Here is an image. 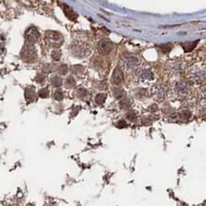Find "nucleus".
Returning a JSON list of instances; mask_svg holds the SVG:
<instances>
[{"mask_svg":"<svg viewBox=\"0 0 206 206\" xmlns=\"http://www.w3.org/2000/svg\"><path fill=\"white\" fill-rule=\"evenodd\" d=\"M113 95L116 99L120 100V99L124 98L126 95V92L125 91V89H123L122 87H115L113 89Z\"/></svg>","mask_w":206,"mask_h":206,"instance_id":"13","label":"nucleus"},{"mask_svg":"<svg viewBox=\"0 0 206 206\" xmlns=\"http://www.w3.org/2000/svg\"><path fill=\"white\" fill-rule=\"evenodd\" d=\"M76 94H77V96H78L79 98L83 99V98H85V97H86V96L88 95V91H87L85 87H80V88L77 89Z\"/></svg>","mask_w":206,"mask_h":206,"instance_id":"17","label":"nucleus"},{"mask_svg":"<svg viewBox=\"0 0 206 206\" xmlns=\"http://www.w3.org/2000/svg\"><path fill=\"white\" fill-rule=\"evenodd\" d=\"M191 116H192V113H191V111H189V110H182L180 113H179V119H180V121H182V122H186V121H188L190 118H191Z\"/></svg>","mask_w":206,"mask_h":206,"instance_id":"14","label":"nucleus"},{"mask_svg":"<svg viewBox=\"0 0 206 206\" xmlns=\"http://www.w3.org/2000/svg\"><path fill=\"white\" fill-rule=\"evenodd\" d=\"M131 106V103L128 99H124L120 102V107L123 109H127Z\"/></svg>","mask_w":206,"mask_h":206,"instance_id":"22","label":"nucleus"},{"mask_svg":"<svg viewBox=\"0 0 206 206\" xmlns=\"http://www.w3.org/2000/svg\"><path fill=\"white\" fill-rule=\"evenodd\" d=\"M175 88H176L177 93L179 94V95H184V94L187 92V89H188L186 83H185V82H182V81L178 82V83L176 84Z\"/></svg>","mask_w":206,"mask_h":206,"instance_id":"10","label":"nucleus"},{"mask_svg":"<svg viewBox=\"0 0 206 206\" xmlns=\"http://www.w3.org/2000/svg\"><path fill=\"white\" fill-rule=\"evenodd\" d=\"M67 70H68V68H67L66 65H61V66H59L57 67V71H58L60 74H62V75L66 74Z\"/></svg>","mask_w":206,"mask_h":206,"instance_id":"28","label":"nucleus"},{"mask_svg":"<svg viewBox=\"0 0 206 206\" xmlns=\"http://www.w3.org/2000/svg\"><path fill=\"white\" fill-rule=\"evenodd\" d=\"M111 81H112V84L116 86H119L124 82V73L119 67H116L115 70H114Z\"/></svg>","mask_w":206,"mask_h":206,"instance_id":"7","label":"nucleus"},{"mask_svg":"<svg viewBox=\"0 0 206 206\" xmlns=\"http://www.w3.org/2000/svg\"><path fill=\"white\" fill-rule=\"evenodd\" d=\"M113 50V44L111 41L105 39V40H101L98 44V51L100 52V54L105 55L108 54L111 51Z\"/></svg>","mask_w":206,"mask_h":206,"instance_id":"4","label":"nucleus"},{"mask_svg":"<svg viewBox=\"0 0 206 206\" xmlns=\"http://www.w3.org/2000/svg\"><path fill=\"white\" fill-rule=\"evenodd\" d=\"M138 65H139V59L135 56H128L124 61V66L126 68H128V70L135 68Z\"/></svg>","mask_w":206,"mask_h":206,"instance_id":"8","label":"nucleus"},{"mask_svg":"<svg viewBox=\"0 0 206 206\" xmlns=\"http://www.w3.org/2000/svg\"><path fill=\"white\" fill-rule=\"evenodd\" d=\"M63 10H64V12H65V14H66V16L70 19V20H71V21H74V20H76L77 19V17H78V15H77V13L71 9V8H70L67 5H63Z\"/></svg>","mask_w":206,"mask_h":206,"instance_id":"9","label":"nucleus"},{"mask_svg":"<svg viewBox=\"0 0 206 206\" xmlns=\"http://www.w3.org/2000/svg\"><path fill=\"white\" fill-rule=\"evenodd\" d=\"M35 80H36V82H38V83H43L44 80H45V77H44L42 74H38V75L36 76Z\"/></svg>","mask_w":206,"mask_h":206,"instance_id":"31","label":"nucleus"},{"mask_svg":"<svg viewBox=\"0 0 206 206\" xmlns=\"http://www.w3.org/2000/svg\"><path fill=\"white\" fill-rule=\"evenodd\" d=\"M136 95H137V98H139V99H143V98H145V97H146V96H147V90H146V89H145V88H141L140 90L137 91Z\"/></svg>","mask_w":206,"mask_h":206,"instance_id":"24","label":"nucleus"},{"mask_svg":"<svg viewBox=\"0 0 206 206\" xmlns=\"http://www.w3.org/2000/svg\"><path fill=\"white\" fill-rule=\"evenodd\" d=\"M161 47V49H162V51L164 52H165V53H168L171 50H172V44L171 43H167V44H164V45H162V46H159Z\"/></svg>","mask_w":206,"mask_h":206,"instance_id":"26","label":"nucleus"},{"mask_svg":"<svg viewBox=\"0 0 206 206\" xmlns=\"http://www.w3.org/2000/svg\"><path fill=\"white\" fill-rule=\"evenodd\" d=\"M71 71L75 74H81L84 72V66L81 65H75L71 66Z\"/></svg>","mask_w":206,"mask_h":206,"instance_id":"18","label":"nucleus"},{"mask_svg":"<svg viewBox=\"0 0 206 206\" xmlns=\"http://www.w3.org/2000/svg\"><path fill=\"white\" fill-rule=\"evenodd\" d=\"M189 78L192 82L196 84H200L204 80V74L201 71H195V72H191Z\"/></svg>","mask_w":206,"mask_h":206,"instance_id":"11","label":"nucleus"},{"mask_svg":"<svg viewBox=\"0 0 206 206\" xmlns=\"http://www.w3.org/2000/svg\"><path fill=\"white\" fill-rule=\"evenodd\" d=\"M166 93V87L164 85H155L152 87V94L157 99H163Z\"/></svg>","mask_w":206,"mask_h":206,"instance_id":"6","label":"nucleus"},{"mask_svg":"<svg viewBox=\"0 0 206 206\" xmlns=\"http://www.w3.org/2000/svg\"><path fill=\"white\" fill-rule=\"evenodd\" d=\"M198 42L199 41H196V42H186L184 44H181V46H182V48L184 49L185 52H191L192 50H194L196 48Z\"/></svg>","mask_w":206,"mask_h":206,"instance_id":"15","label":"nucleus"},{"mask_svg":"<svg viewBox=\"0 0 206 206\" xmlns=\"http://www.w3.org/2000/svg\"><path fill=\"white\" fill-rule=\"evenodd\" d=\"M49 89L47 88V87H44V88H42V89H40L39 90V93H38V95L41 97V98H47L48 96H49Z\"/></svg>","mask_w":206,"mask_h":206,"instance_id":"27","label":"nucleus"},{"mask_svg":"<svg viewBox=\"0 0 206 206\" xmlns=\"http://www.w3.org/2000/svg\"><path fill=\"white\" fill-rule=\"evenodd\" d=\"M25 37L30 43H35V42L38 41V39L40 37V34H39V32L37 31L36 28L31 27L27 30V32L25 33Z\"/></svg>","mask_w":206,"mask_h":206,"instance_id":"5","label":"nucleus"},{"mask_svg":"<svg viewBox=\"0 0 206 206\" xmlns=\"http://www.w3.org/2000/svg\"><path fill=\"white\" fill-rule=\"evenodd\" d=\"M25 97L29 102H32L35 98V90L32 86L27 87L25 90Z\"/></svg>","mask_w":206,"mask_h":206,"instance_id":"12","label":"nucleus"},{"mask_svg":"<svg viewBox=\"0 0 206 206\" xmlns=\"http://www.w3.org/2000/svg\"><path fill=\"white\" fill-rule=\"evenodd\" d=\"M142 78L145 79V80H153V78H154L153 72L151 71H149V70H145L142 73Z\"/></svg>","mask_w":206,"mask_h":206,"instance_id":"20","label":"nucleus"},{"mask_svg":"<svg viewBox=\"0 0 206 206\" xmlns=\"http://www.w3.org/2000/svg\"><path fill=\"white\" fill-rule=\"evenodd\" d=\"M126 119L128 120V121H130V122H135L136 121V119H137V115H136V113L134 112V111H132V110H130V111H128L127 113H126Z\"/></svg>","mask_w":206,"mask_h":206,"instance_id":"23","label":"nucleus"},{"mask_svg":"<svg viewBox=\"0 0 206 206\" xmlns=\"http://www.w3.org/2000/svg\"><path fill=\"white\" fill-rule=\"evenodd\" d=\"M51 82H52V85L53 86H55V87H59V86H61L62 84H63L62 78L59 77V76H57V75H56V76H53V77L52 78Z\"/></svg>","mask_w":206,"mask_h":206,"instance_id":"16","label":"nucleus"},{"mask_svg":"<svg viewBox=\"0 0 206 206\" xmlns=\"http://www.w3.org/2000/svg\"><path fill=\"white\" fill-rule=\"evenodd\" d=\"M105 99H106V95L104 94V93H100V94H98V95L95 97V102H96L98 105H103V104L105 102Z\"/></svg>","mask_w":206,"mask_h":206,"instance_id":"21","label":"nucleus"},{"mask_svg":"<svg viewBox=\"0 0 206 206\" xmlns=\"http://www.w3.org/2000/svg\"><path fill=\"white\" fill-rule=\"evenodd\" d=\"M53 98H54L56 101H62L63 98H64V93H63V91L60 90V89H57V90L55 91V92H54V94H53Z\"/></svg>","mask_w":206,"mask_h":206,"instance_id":"25","label":"nucleus"},{"mask_svg":"<svg viewBox=\"0 0 206 206\" xmlns=\"http://www.w3.org/2000/svg\"><path fill=\"white\" fill-rule=\"evenodd\" d=\"M52 57L53 60L58 61V60L60 59V57H61V52H60V51H53L52 53Z\"/></svg>","mask_w":206,"mask_h":206,"instance_id":"29","label":"nucleus"},{"mask_svg":"<svg viewBox=\"0 0 206 206\" xmlns=\"http://www.w3.org/2000/svg\"><path fill=\"white\" fill-rule=\"evenodd\" d=\"M149 109H150V111H151V112H155V111H157V110H158V106L156 105V104H154V105H152L149 107Z\"/></svg>","mask_w":206,"mask_h":206,"instance_id":"32","label":"nucleus"},{"mask_svg":"<svg viewBox=\"0 0 206 206\" xmlns=\"http://www.w3.org/2000/svg\"><path fill=\"white\" fill-rule=\"evenodd\" d=\"M21 56L26 62H33L36 59V52L32 45H26L22 50Z\"/></svg>","mask_w":206,"mask_h":206,"instance_id":"2","label":"nucleus"},{"mask_svg":"<svg viewBox=\"0 0 206 206\" xmlns=\"http://www.w3.org/2000/svg\"><path fill=\"white\" fill-rule=\"evenodd\" d=\"M116 126H117L118 128H125V127L127 126V124L125 123V121L122 120V121H119V122L116 124Z\"/></svg>","mask_w":206,"mask_h":206,"instance_id":"30","label":"nucleus"},{"mask_svg":"<svg viewBox=\"0 0 206 206\" xmlns=\"http://www.w3.org/2000/svg\"><path fill=\"white\" fill-rule=\"evenodd\" d=\"M66 87H68V88H72V87H74V86H76V82H75V80H74V78H73L72 76H68V77L66 78Z\"/></svg>","mask_w":206,"mask_h":206,"instance_id":"19","label":"nucleus"},{"mask_svg":"<svg viewBox=\"0 0 206 206\" xmlns=\"http://www.w3.org/2000/svg\"><path fill=\"white\" fill-rule=\"evenodd\" d=\"M46 41L48 44L53 48H59L60 46L63 44V36L61 33L53 31H49L46 32Z\"/></svg>","mask_w":206,"mask_h":206,"instance_id":"1","label":"nucleus"},{"mask_svg":"<svg viewBox=\"0 0 206 206\" xmlns=\"http://www.w3.org/2000/svg\"><path fill=\"white\" fill-rule=\"evenodd\" d=\"M71 52L72 53L78 57V58H82L84 56L86 55V53L88 52V48L85 44L82 43H74L73 45H71Z\"/></svg>","mask_w":206,"mask_h":206,"instance_id":"3","label":"nucleus"}]
</instances>
